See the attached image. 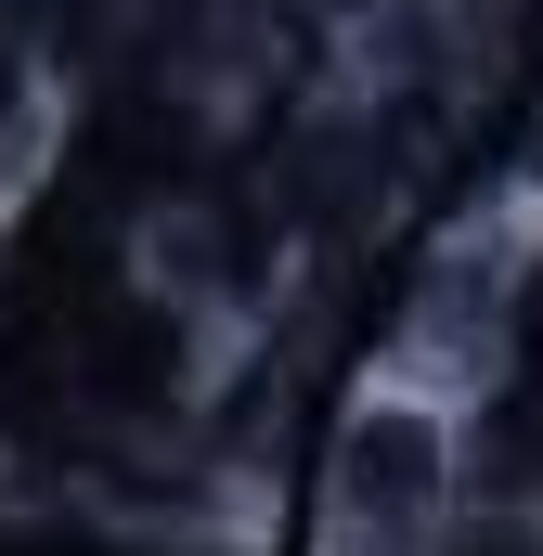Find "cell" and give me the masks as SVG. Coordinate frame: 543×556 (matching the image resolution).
<instances>
[{"instance_id":"6da1fadb","label":"cell","mask_w":543,"mask_h":556,"mask_svg":"<svg viewBox=\"0 0 543 556\" xmlns=\"http://www.w3.org/2000/svg\"><path fill=\"white\" fill-rule=\"evenodd\" d=\"M466 518V402L376 376L324 453V556H453Z\"/></svg>"}]
</instances>
